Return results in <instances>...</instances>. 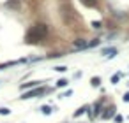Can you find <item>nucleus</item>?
<instances>
[{"label":"nucleus","instance_id":"f257e3e1","mask_svg":"<svg viewBox=\"0 0 129 123\" xmlns=\"http://www.w3.org/2000/svg\"><path fill=\"white\" fill-rule=\"evenodd\" d=\"M44 93H46V90H44V88H34V90H30V92L23 93V95H21V98H23V100H28V98H34V97H41V95H44Z\"/></svg>","mask_w":129,"mask_h":123},{"label":"nucleus","instance_id":"f03ea898","mask_svg":"<svg viewBox=\"0 0 129 123\" xmlns=\"http://www.w3.org/2000/svg\"><path fill=\"white\" fill-rule=\"evenodd\" d=\"M37 85H39V81H30V83H25V85H21L20 88H21V90H25V88H35Z\"/></svg>","mask_w":129,"mask_h":123},{"label":"nucleus","instance_id":"39448f33","mask_svg":"<svg viewBox=\"0 0 129 123\" xmlns=\"http://www.w3.org/2000/svg\"><path fill=\"white\" fill-rule=\"evenodd\" d=\"M57 86H67V79H60L57 83Z\"/></svg>","mask_w":129,"mask_h":123},{"label":"nucleus","instance_id":"20e7f679","mask_svg":"<svg viewBox=\"0 0 129 123\" xmlns=\"http://www.w3.org/2000/svg\"><path fill=\"white\" fill-rule=\"evenodd\" d=\"M0 114H2V116H5V114H11V109H7V107H0Z\"/></svg>","mask_w":129,"mask_h":123},{"label":"nucleus","instance_id":"423d86ee","mask_svg":"<svg viewBox=\"0 0 129 123\" xmlns=\"http://www.w3.org/2000/svg\"><path fill=\"white\" fill-rule=\"evenodd\" d=\"M57 70L59 72H64V70H67V67H57Z\"/></svg>","mask_w":129,"mask_h":123},{"label":"nucleus","instance_id":"7ed1b4c3","mask_svg":"<svg viewBox=\"0 0 129 123\" xmlns=\"http://www.w3.org/2000/svg\"><path fill=\"white\" fill-rule=\"evenodd\" d=\"M41 111H43V114H51L53 107H50V106H43V107H41Z\"/></svg>","mask_w":129,"mask_h":123}]
</instances>
